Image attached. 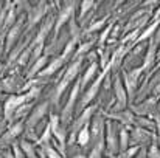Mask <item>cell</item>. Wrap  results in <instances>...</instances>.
I'll return each instance as SVG.
<instances>
[{"mask_svg":"<svg viewBox=\"0 0 160 158\" xmlns=\"http://www.w3.org/2000/svg\"><path fill=\"white\" fill-rule=\"evenodd\" d=\"M19 146H20V149H22V152H23L25 158H39L38 157V151H36L34 143H31V141L22 138V140L19 141Z\"/></svg>","mask_w":160,"mask_h":158,"instance_id":"obj_21","label":"cell"},{"mask_svg":"<svg viewBox=\"0 0 160 158\" xmlns=\"http://www.w3.org/2000/svg\"><path fill=\"white\" fill-rule=\"evenodd\" d=\"M48 12H50V5L47 2H44V0L38 2L34 6H30V9L27 11V28H25L23 34L31 33L33 28L38 23H41Z\"/></svg>","mask_w":160,"mask_h":158,"instance_id":"obj_7","label":"cell"},{"mask_svg":"<svg viewBox=\"0 0 160 158\" xmlns=\"http://www.w3.org/2000/svg\"><path fill=\"white\" fill-rule=\"evenodd\" d=\"M143 74H145V71H143L142 65L132 67L131 70H126V71L124 70L121 71V81H123L128 99L131 103L135 99V93H138V85H140V79Z\"/></svg>","mask_w":160,"mask_h":158,"instance_id":"obj_4","label":"cell"},{"mask_svg":"<svg viewBox=\"0 0 160 158\" xmlns=\"http://www.w3.org/2000/svg\"><path fill=\"white\" fill-rule=\"evenodd\" d=\"M0 158H2V155H0Z\"/></svg>","mask_w":160,"mask_h":158,"instance_id":"obj_42","label":"cell"},{"mask_svg":"<svg viewBox=\"0 0 160 158\" xmlns=\"http://www.w3.org/2000/svg\"><path fill=\"white\" fill-rule=\"evenodd\" d=\"M0 84H2V90L9 95H17V92H20V87L17 85V76H14V74L3 78Z\"/></svg>","mask_w":160,"mask_h":158,"instance_id":"obj_18","label":"cell"},{"mask_svg":"<svg viewBox=\"0 0 160 158\" xmlns=\"http://www.w3.org/2000/svg\"><path fill=\"white\" fill-rule=\"evenodd\" d=\"M30 42H31V36H30V34H23V36L19 39V44L12 48V51L8 54V64H6V68H8L9 65H12V64L17 62V59L20 57V54H22L23 50L28 47Z\"/></svg>","mask_w":160,"mask_h":158,"instance_id":"obj_15","label":"cell"},{"mask_svg":"<svg viewBox=\"0 0 160 158\" xmlns=\"http://www.w3.org/2000/svg\"><path fill=\"white\" fill-rule=\"evenodd\" d=\"M106 116L104 110H97L93 118L90 119L89 130H90V143H97L98 140L104 138V130H106Z\"/></svg>","mask_w":160,"mask_h":158,"instance_id":"obj_10","label":"cell"},{"mask_svg":"<svg viewBox=\"0 0 160 158\" xmlns=\"http://www.w3.org/2000/svg\"><path fill=\"white\" fill-rule=\"evenodd\" d=\"M140 151V147L138 146H129L124 152H121V154H118L117 157L118 158H134L137 155V152Z\"/></svg>","mask_w":160,"mask_h":158,"instance_id":"obj_29","label":"cell"},{"mask_svg":"<svg viewBox=\"0 0 160 158\" xmlns=\"http://www.w3.org/2000/svg\"><path fill=\"white\" fill-rule=\"evenodd\" d=\"M157 60H160V45H159V48H157Z\"/></svg>","mask_w":160,"mask_h":158,"instance_id":"obj_37","label":"cell"},{"mask_svg":"<svg viewBox=\"0 0 160 158\" xmlns=\"http://www.w3.org/2000/svg\"><path fill=\"white\" fill-rule=\"evenodd\" d=\"M5 71H6V65L0 62V81L3 79V74H5Z\"/></svg>","mask_w":160,"mask_h":158,"instance_id":"obj_35","label":"cell"},{"mask_svg":"<svg viewBox=\"0 0 160 158\" xmlns=\"http://www.w3.org/2000/svg\"><path fill=\"white\" fill-rule=\"evenodd\" d=\"M135 126L137 127H142V129H146L149 132H156V124L152 119L146 118V116H135Z\"/></svg>","mask_w":160,"mask_h":158,"instance_id":"obj_26","label":"cell"},{"mask_svg":"<svg viewBox=\"0 0 160 158\" xmlns=\"http://www.w3.org/2000/svg\"><path fill=\"white\" fill-rule=\"evenodd\" d=\"M82 62H84V59H75V60H70V62L65 65V68L61 71L62 76H61L59 81L56 82L53 92H52V96H50V99H48L50 104H53L54 107H59V101H61L62 93L67 90V87H68L72 82H75V81L79 78V74H81V71H82Z\"/></svg>","mask_w":160,"mask_h":158,"instance_id":"obj_1","label":"cell"},{"mask_svg":"<svg viewBox=\"0 0 160 158\" xmlns=\"http://www.w3.org/2000/svg\"><path fill=\"white\" fill-rule=\"evenodd\" d=\"M93 6H95V2H92V0H84V2L79 3V14H78V17H76L78 23L82 22V19L93 9Z\"/></svg>","mask_w":160,"mask_h":158,"instance_id":"obj_25","label":"cell"},{"mask_svg":"<svg viewBox=\"0 0 160 158\" xmlns=\"http://www.w3.org/2000/svg\"><path fill=\"white\" fill-rule=\"evenodd\" d=\"M156 108H157V112H159V113H160V101H159V103H157V107H156Z\"/></svg>","mask_w":160,"mask_h":158,"instance_id":"obj_38","label":"cell"},{"mask_svg":"<svg viewBox=\"0 0 160 158\" xmlns=\"http://www.w3.org/2000/svg\"><path fill=\"white\" fill-rule=\"evenodd\" d=\"M157 103H159V99H156V98L149 96V98L143 99V101H142V103H138V104L131 105V112H132L134 115L137 113V116H149V115L156 110Z\"/></svg>","mask_w":160,"mask_h":158,"instance_id":"obj_12","label":"cell"},{"mask_svg":"<svg viewBox=\"0 0 160 158\" xmlns=\"http://www.w3.org/2000/svg\"><path fill=\"white\" fill-rule=\"evenodd\" d=\"M76 144H78L79 147H82V149H86V147L90 144V130H89V124L84 126V127L79 130V133H78V136H76Z\"/></svg>","mask_w":160,"mask_h":158,"instance_id":"obj_23","label":"cell"},{"mask_svg":"<svg viewBox=\"0 0 160 158\" xmlns=\"http://www.w3.org/2000/svg\"><path fill=\"white\" fill-rule=\"evenodd\" d=\"M152 39H154V42H156L157 45H160V26H159V30L156 31V34H154V37H152Z\"/></svg>","mask_w":160,"mask_h":158,"instance_id":"obj_34","label":"cell"},{"mask_svg":"<svg viewBox=\"0 0 160 158\" xmlns=\"http://www.w3.org/2000/svg\"><path fill=\"white\" fill-rule=\"evenodd\" d=\"M50 110V101H42L41 104L34 105L31 113L28 115V118L25 119V130H23V138L31 141V143H36L38 140V133H36V129L39 126V122L44 119V116L48 113Z\"/></svg>","mask_w":160,"mask_h":158,"instance_id":"obj_2","label":"cell"},{"mask_svg":"<svg viewBox=\"0 0 160 158\" xmlns=\"http://www.w3.org/2000/svg\"><path fill=\"white\" fill-rule=\"evenodd\" d=\"M97 57H98V53L97 51H90L86 54V57H84V60H87V65H90V64H95L97 62Z\"/></svg>","mask_w":160,"mask_h":158,"instance_id":"obj_31","label":"cell"},{"mask_svg":"<svg viewBox=\"0 0 160 158\" xmlns=\"http://www.w3.org/2000/svg\"><path fill=\"white\" fill-rule=\"evenodd\" d=\"M23 130H25V121H16V122L9 124L8 129H6V132H8L14 140H17V138L23 133Z\"/></svg>","mask_w":160,"mask_h":158,"instance_id":"obj_24","label":"cell"},{"mask_svg":"<svg viewBox=\"0 0 160 158\" xmlns=\"http://www.w3.org/2000/svg\"><path fill=\"white\" fill-rule=\"evenodd\" d=\"M118 130L117 124L110 119L106 121V130H104V143H106V152L110 158L118 155Z\"/></svg>","mask_w":160,"mask_h":158,"instance_id":"obj_9","label":"cell"},{"mask_svg":"<svg viewBox=\"0 0 160 158\" xmlns=\"http://www.w3.org/2000/svg\"><path fill=\"white\" fill-rule=\"evenodd\" d=\"M148 158H160V147L157 146V135L154 133L151 140V146L148 149Z\"/></svg>","mask_w":160,"mask_h":158,"instance_id":"obj_28","label":"cell"},{"mask_svg":"<svg viewBox=\"0 0 160 158\" xmlns=\"http://www.w3.org/2000/svg\"><path fill=\"white\" fill-rule=\"evenodd\" d=\"M134 158H148V149H146V146L140 147V151L137 152V155Z\"/></svg>","mask_w":160,"mask_h":158,"instance_id":"obj_33","label":"cell"},{"mask_svg":"<svg viewBox=\"0 0 160 158\" xmlns=\"http://www.w3.org/2000/svg\"><path fill=\"white\" fill-rule=\"evenodd\" d=\"M81 95V82H79V78L73 82L72 85V90H70V95H68V99L65 105L62 107V112L59 115V119H61V124L68 127L70 122L73 121V115H75V107H76V101H78V96Z\"/></svg>","mask_w":160,"mask_h":158,"instance_id":"obj_5","label":"cell"},{"mask_svg":"<svg viewBox=\"0 0 160 158\" xmlns=\"http://www.w3.org/2000/svg\"><path fill=\"white\" fill-rule=\"evenodd\" d=\"M0 82H2V81H0ZM2 92H3V90H2V84H0V95H2Z\"/></svg>","mask_w":160,"mask_h":158,"instance_id":"obj_40","label":"cell"},{"mask_svg":"<svg viewBox=\"0 0 160 158\" xmlns=\"http://www.w3.org/2000/svg\"><path fill=\"white\" fill-rule=\"evenodd\" d=\"M112 70H113V62H112V60H109L107 67L106 68H103V70L100 71V74L95 78V81H93V82L87 87V90L82 93V96H81L79 103H78V105H76V112H78V113H81L86 107H89V105L92 104V101L100 95V90H101L103 81H104V78H106Z\"/></svg>","mask_w":160,"mask_h":158,"instance_id":"obj_3","label":"cell"},{"mask_svg":"<svg viewBox=\"0 0 160 158\" xmlns=\"http://www.w3.org/2000/svg\"><path fill=\"white\" fill-rule=\"evenodd\" d=\"M107 23H109V16H104V17H101V19H97L93 23H90L89 26H86V28L82 30V39L86 41V39H87V37H90L92 34H95V33L101 31Z\"/></svg>","mask_w":160,"mask_h":158,"instance_id":"obj_16","label":"cell"},{"mask_svg":"<svg viewBox=\"0 0 160 158\" xmlns=\"http://www.w3.org/2000/svg\"><path fill=\"white\" fill-rule=\"evenodd\" d=\"M154 133H156V132H149V130H146V129H142V127L134 126V127H131V130H129V146L143 147V146H146V144L152 140Z\"/></svg>","mask_w":160,"mask_h":158,"instance_id":"obj_11","label":"cell"},{"mask_svg":"<svg viewBox=\"0 0 160 158\" xmlns=\"http://www.w3.org/2000/svg\"><path fill=\"white\" fill-rule=\"evenodd\" d=\"M11 152H12L14 158H25L23 152H22V149H20V146H19V141H14V143H12V146H11Z\"/></svg>","mask_w":160,"mask_h":158,"instance_id":"obj_30","label":"cell"},{"mask_svg":"<svg viewBox=\"0 0 160 158\" xmlns=\"http://www.w3.org/2000/svg\"><path fill=\"white\" fill-rule=\"evenodd\" d=\"M39 151H41V152H42L47 158H64L59 152H58V151H56V147H54L52 143H50V144H47V146H44V147H41Z\"/></svg>","mask_w":160,"mask_h":158,"instance_id":"obj_27","label":"cell"},{"mask_svg":"<svg viewBox=\"0 0 160 158\" xmlns=\"http://www.w3.org/2000/svg\"><path fill=\"white\" fill-rule=\"evenodd\" d=\"M151 96L156 98V99H160V82L156 84V85L151 89Z\"/></svg>","mask_w":160,"mask_h":158,"instance_id":"obj_32","label":"cell"},{"mask_svg":"<svg viewBox=\"0 0 160 158\" xmlns=\"http://www.w3.org/2000/svg\"><path fill=\"white\" fill-rule=\"evenodd\" d=\"M33 107H34V103L22 104L17 110H16V113H14V116H12V122H16V121H25V119L28 118V115L31 113ZM12 122H11V124H12Z\"/></svg>","mask_w":160,"mask_h":158,"instance_id":"obj_20","label":"cell"},{"mask_svg":"<svg viewBox=\"0 0 160 158\" xmlns=\"http://www.w3.org/2000/svg\"><path fill=\"white\" fill-rule=\"evenodd\" d=\"M27 23L25 14H20L16 20V23L6 31L5 34V53H9L12 47H16V42L23 36V25Z\"/></svg>","mask_w":160,"mask_h":158,"instance_id":"obj_8","label":"cell"},{"mask_svg":"<svg viewBox=\"0 0 160 158\" xmlns=\"http://www.w3.org/2000/svg\"><path fill=\"white\" fill-rule=\"evenodd\" d=\"M129 147V130L123 126H120L118 130V154L124 152Z\"/></svg>","mask_w":160,"mask_h":158,"instance_id":"obj_22","label":"cell"},{"mask_svg":"<svg viewBox=\"0 0 160 158\" xmlns=\"http://www.w3.org/2000/svg\"><path fill=\"white\" fill-rule=\"evenodd\" d=\"M47 64H48V56H41L31 67H30V70H28V73H27V79H33V78H36L45 67H47Z\"/></svg>","mask_w":160,"mask_h":158,"instance_id":"obj_17","label":"cell"},{"mask_svg":"<svg viewBox=\"0 0 160 158\" xmlns=\"http://www.w3.org/2000/svg\"><path fill=\"white\" fill-rule=\"evenodd\" d=\"M98 71H100V64L95 62V64H90L86 67V70L82 71V74L79 76V82H81V92L86 90V87H89L95 78L98 76Z\"/></svg>","mask_w":160,"mask_h":158,"instance_id":"obj_14","label":"cell"},{"mask_svg":"<svg viewBox=\"0 0 160 158\" xmlns=\"http://www.w3.org/2000/svg\"><path fill=\"white\" fill-rule=\"evenodd\" d=\"M67 64V60L59 54V56H56V57H53V59H50L48 60V64H47V67L38 74V78H45V79H50V76H53V74H56L64 65Z\"/></svg>","mask_w":160,"mask_h":158,"instance_id":"obj_13","label":"cell"},{"mask_svg":"<svg viewBox=\"0 0 160 158\" xmlns=\"http://www.w3.org/2000/svg\"><path fill=\"white\" fill-rule=\"evenodd\" d=\"M52 138H53V132H52V129H50V126H48V122L45 124V127H44V130L41 132V135L38 136V140H36V143H34V146L36 147H44V146H47V144H50L52 143Z\"/></svg>","mask_w":160,"mask_h":158,"instance_id":"obj_19","label":"cell"},{"mask_svg":"<svg viewBox=\"0 0 160 158\" xmlns=\"http://www.w3.org/2000/svg\"><path fill=\"white\" fill-rule=\"evenodd\" d=\"M157 146L160 147V136H157Z\"/></svg>","mask_w":160,"mask_h":158,"instance_id":"obj_39","label":"cell"},{"mask_svg":"<svg viewBox=\"0 0 160 158\" xmlns=\"http://www.w3.org/2000/svg\"><path fill=\"white\" fill-rule=\"evenodd\" d=\"M2 133H3V132H0V135H2Z\"/></svg>","mask_w":160,"mask_h":158,"instance_id":"obj_41","label":"cell"},{"mask_svg":"<svg viewBox=\"0 0 160 158\" xmlns=\"http://www.w3.org/2000/svg\"><path fill=\"white\" fill-rule=\"evenodd\" d=\"M72 158H87V155H84V154H78V155H73Z\"/></svg>","mask_w":160,"mask_h":158,"instance_id":"obj_36","label":"cell"},{"mask_svg":"<svg viewBox=\"0 0 160 158\" xmlns=\"http://www.w3.org/2000/svg\"><path fill=\"white\" fill-rule=\"evenodd\" d=\"M78 6H79L78 2H64V3H62V8H58L52 41H56V39L59 37V31H61L62 26H64L65 23H68V20L75 16V11H76Z\"/></svg>","mask_w":160,"mask_h":158,"instance_id":"obj_6","label":"cell"}]
</instances>
